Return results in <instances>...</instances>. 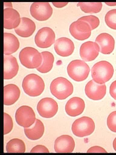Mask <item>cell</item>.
<instances>
[{
    "mask_svg": "<svg viewBox=\"0 0 116 155\" xmlns=\"http://www.w3.org/2000/svg\"><path fill=\"white\" fill-rule=\"evenodd\" d=\"M93 80L96 83L103 84L112 77L114 69L112 65L106 61H101L94 65L91 69Z\"/></svg>",
    "mask_w": 116,
    "mask_h": 155,
    "instance_id": "obj_1",
    "label": "cell"
},
{
    "mask_svg": "<svg viewBox=\"0 0 116 155\" xmlns=\"http://www.w3.org/2000/svg\"><path fill=\"white\" fill-rule=\"evenodd\" d=\"M45 85L42 78L35 74H31L26 76L22 83L24 92L31 97L40 95L43 92Z\"/></svg>",
    "mask_w": 116,
    "mask_h": 155,
    "instance_id": "obj_2",
    "label": "cell"
},
{
    "mask_svg": "<svg viewBox=\"0 0 116 155\" xmlns=\"http://www.w3.org/2000/svg\"><path fill=\"white\" fill-rule=\"evenodd\" d=\"M50 89L53 95L59 100H63L72 94L73 87L72 83L67 79L59 77L52 81Z\"/></svg>",
    "mask_w": 116,
    "mask_h": 155,
    "instance_id": "obj_3",
    "label": "cell"
},
{
    "mask_svg": "<svg viewBox=\"0 0 116 155\" xmlns=\"http://www.w3.org/2000/svg\"><path fill=\"white\" fill-rule=\"evenodd\" d=\"M19 59L21 64L29 69L37 68L41 65L43 60L41 54L31 47H25L21 51Z\"/></svg>",
    "mask_w": 116,
    "mask_h": 155,
    "instance_id": "obj_4",
    "label": "cell"
},
{
    "mask_svg": "<svg viewBox=\"0 0 116 155\" xmlns=\"http://www.w3.org/2000/svg\"><path fill=\"white\" fill-rule=\"evenodd\" d=\"M67 72L69 76L76 81L85 80L88 76L90 69L88 64L83 61L76 59L68 64Z\"/></svg>",
    "mask_w": 116,
    "mask_h": 155,
    "instance_id": "obj_5",
    "label": "cell"
},
{
    "mask_svg": "<svg viewBox=\"0 0 116 155\" xmlns=\"http://www.w3.org/2000/svg\"><path fill=\"white\" fill-rule=\"evenodd\" d=\"M93 120L88 117L83 116L76 120L72 126L73 134L77 137H83L90 135L94 131Z\"/></svg>",
    "mask_w": 116,
    "mask_h": 155,
    "instance_id": "obj_6",
    "label": "cell"
},
{
    "mask_svg": "<svg viewBox=\"0 0 116 155\" xmlns=\"http://www.w3.org/2000/svg\"><path fill=\"white\" fill-rule=\"evenodd\" d=\"M16 122L24 128L32 125L36 120V115L33 109L27 105H23L19 107L15 114Z\"/></svg>",
    "mask_w": 116,
    "mask_h": 155,
    "instance_id": "obj_7",
    "label": "cell"
},
{
    "mask_svg": "<svg viewBox=\"0 0 116 155\" xmlns=\"http://www.w3.org/2000/svg\"><path fill=\"white\" fill-rule=\"evenodd\" d=\"M53 12L52 8L47 2H34L30 7V12L32 16L39 21L48 19L51 16Z\"/></svg>",
    "mask_w": 116,
    "mask_h": 155,
    "instance_id": "obj_8",
    "label": "cell"
},
{
    "mask_svg": "<svg viewBox=\"0 0 116 155\" xmlns=\"http://www.w3.org/2000/svg\"><path fill=\"white\" fill-rule=\"evenodd\" d=\"M37 108L39 114L42 117L50 118L56 114L58 106L56 102L53 99L47 97L42 99L39 101Z\"/></svg>",
    "mask_w": 116,
    "mask_h": 155,
    "instance_id": "obj_9",
    "label": "cell"
},
{
    "mask_svg": "<svg viewBox=\"0 0 116 155\" xmlns=\"http://www.w3.org/2000/svg\"><path fill=\"white\" fill-rule=\"evenodd\" d=\"M69 30L74 38L82 41L87 39L90 36L92 30L87 22L78 19L71 24Z\"/></svg>",
    "mask_w": 116,
    "mask_h": 155,
    "instance_id": "obj_10",
    "label": "cell"
},
{
    "mask_svg": "<svg viewBox=\"0 0 116 155\" xmlns=\"http://www.w3.org/2000/svg\"><path fill=\"white\" fill-rule=\"evenodd\" d=\"M55 35L51 28L44 27L40 29L35 35L34 41L37 46L41 48L50 47L54 43Z\"/></svg>",
    "mask_w": 116,
    "mask_h": 155,
    "instance_id": "obj_11",
    "label": "cell"
},
{
    "mask_svg": "<svg viewBox=\"0 0 116 155\" xmlns=\"http://www.w3.org/2000/svg\"><path fill=\"white\" fill-rule=\"evenodd\" d=\"M85 91L86 95L90 99L99 100L102 99L105 95L106 87L105 84H98L92 80L86 84Z\"/></svg>",
    "mask_w": 116,
    "mask_h": 155,
    "instance_id": "obj_12",
    "label": "cell"
},
{
    "mask_svg": "<svg viewBox=\"0 0 116 155\" xmlns=\"http://www.w3.org/2000/svg\"><path fill=\"white\" fill-rule=\"evenodd\" d=\"M100 51V47L98 43L88 41L81 45L79 53L82 60L86 61H90L94 60L97 57Z\"/></svg>",
    "mask_w": 116,
    "mask_h": 155,
    "instance_id": "obj_13",
    "label": "cell"
},
{
    "mask_svg": "<svg viewBox=\"0 0 116 155\" xmlns=\"http://www.w3.org/2000/svg\"><path fill=\"white\" fill-rule=\"evenodd\" d=\"M73 138L68 135H63L58 137L55 140L54 149L57 153H70L75 147Z\"/></svg>",
    "mask_w": 116,
    "mask_h": 155,
    "instance_id": "obj_14",
    "label": "cell"
},
{
    "mask_svg": "<svg viewBox=\"0 0 116 155\" xmlns=\"http://www.w3.org/2000/svg\"><path fill=\"white\" fill-rule=\"evenodd\" d=\"M55 52L58 55L62 57L70 56L73 53L74 45L70 39L63 37L57 39L54 44Z\"/></svg>",
    "mask_w": 116,
    "mask_h": 155,
    "instance_id": "obj_15",
    "label": "cell"
},
{
    "mask_svg": "<svg viewBox=\"0 0 116 155\" xmlns=\"http://www.w3.org/2000/svg\"><path fill=\"white\" fill-rule=\"evenodd\" d=\"M19 65L16 58L11 55L4 56V78L5 80L11 79L17 74Z\"/></svg>",
    "mask_w": 116,
    "mask_h": 155,
    "instance_id": "obj_16",
    "label": "cell"
},
{
    "mask_svg": "<svg viewBox=\"0 0 116 155\" xmlns=\"http://www.w3.org/2000/svg\"><path fill=\"white\" fill-rule=\"evenodd\" d=\"M21 18L19 12L11 7L4 9V27L8 29L15 28L19 25Z\"/></svg>",
    "mask_w": 116,
    "mask_h": 155,
    "instance_id": "obj_17",
    "label": "cell"
},
{
    "mask_svg": "<svg viewBox=\"0 0 116 155\" xmlns=\"http://www.w3.org/2000/svg\"><path fill=\"white\" fill-rule=\"evenodd\" d=\"M95 42L99 45L100 51L103 54H110L114 50V39L112 36L108 33H102L99 34L95 39Z\"/></svg>",
    "mask_w": 116,
    "mask_h": 155,
    "instance_id": "obj_18",
    "label": "cell"
},
{
    "mask_svg": "<svg viewBox=\"0 0 116 155\" xmlns=\"http://www.w3.org/2000/svg\"><path fill=\"white\" fill-rule=\"evenodd\" d=\"M84 101L81 98L75 97L69 99L65 107L67 114L71 117H76L82 113L85 108Z\"/></svg>",
    "mask_w": 116,
    "mask_h": 155,
    "instance_id": "obj_19",
    "label": "cell"
},
{
    "mask_svg": "<svg viewBox=\"0 0 116 155\" xmlns=\"http://www.w3.org/2000/svg\"><path fill=\"white\" fill-rule=\"evenodd\" d=\"M36 28V25L32 20L28 18L23 17L21 18L20 23L14 29V31L19 36L26 38L32 35Z\"/></svg>",
    "mask_w": 116,
    "mask_h": 155,
    "instance_id": "obj_20",
    "label": "cell"
},
{
    "mask_svg": "<svg viewBox=\"0 0 116 155\" xmlns=\"http://www.w3.org/2000/svg\"><path fill=\"white\" fill-rule=\"evenodd\" d=\"M18 87L14 84H9L4 87V104L10 105L14 104L18 99L20 95Z\"/></svg>",
    "mask_w": 116,
    "mask_h": 155,
    "instance_id": "obj_21",
    "label": "cell"
},
{
    "mask_svg": "<svg viewBox=\"0 0 116 155\" xmlns=\"http://www.w3.org/2000/svg\"><path fill=\"white\" fill-rule=\"evenodd\" d=\"M20 46V43L17 38L13 34L4 33V53L9 55L16 51Z\"/></svg>",
    "mask_w": 116,
    "mask_h": 155,
    "instance_id": "obj_22",
    "label": "cell"
},
{
    "mask_svg": "<svg viewBox=\"0 0 116 155\" xmlns=\"http://www.w3.org/2000/svg\"><path fill=\"white\" fill-rule=\"evenodd\" d=\"M24 130L25 135L28 139L36 140L40 139L43 136L44 127L43 122L37 119L34 124L29 127L24 128Z\"/></svg>",
    "mask_w": 116,
    "mask_h": 155,
    "instance_id": "obj_23",
    "label": "cell"
},
{
    "mask_svg": "<svg viewBox=\"0 0 116 155\" xmlns=\"http://www.w3.org/2000/svg\"><path fill=\"white\" fill-rule=\"evenodd\" d=\"M41 53L42 56V62L41 65L37 69L41 73H47L52 68L54 60V57L49 51H44Z\"/></svg>",
    "mask_w": 116,
    "mask_h": 155,
    "instance_id": "obj_24",
    "label": "cell"
},
{
    "mask_svg": "<svg viewBox=\"0 0 116 155\" xmlns=\"http://www.w3.org/2000/svg\"><path fill=\"white\" fill-rule=\"evenodd\" d=\"M6 149L8 153H24L25 151L26 147L22 140L14 138L7 143Z\"/></svg>",
    "mask_w": 116,
    "mask_h": 155,
    "instance_id": "obj_25",
    "label": "cell"
},
{
    "mask_svg": "<svg viewBox=\"0 0 116 155\" xmlns=\"http://www.w3.org/2000/svg\"><path fill=\"white\" fill-rule=\"evenodd\" d=\"M77 6L85 13H96L101 11L102 4L101 2H79Z\"/></svg>",
    "mask_w": 116,
    "mask_h": 155,
    "instance_id": "obj_26",
    "label": "cell"
},
{
    "mask_svg": "<svg viewBox=\"0 0 116 155\" xmlns=\"http://www.w3.org/2000/svg\"><path fill=\"white\" fill-rule=\"evenodd\" d=\"M105 21L110 28L116 30V9L108 11L105 15Z\"/></svg>",
    "mask_w": 116,
    "mask_h": 155,
    "instance_id": "obj_27",
    "label": "cell"
},
{
    "mask_svg": "<svg viewBox=\"0 0 116 155\" xmlns=\"http://www.w3.org/2000/svg\"><path fill=\"white\" fill-rule=\"evenodd\" d=\"M78 19L83 21L87 22L90 26L92 30L97 28L100 24L99 18L94 15L83 16L79 18Z\"/></svg>",
    "mask_w": 116,
    "mask_h": 155,
    "instance_id": "obj_28",
    "label": "cell"
},
{
    "mask_svg": "<svg viewBox=\"0 0 116 155\" xmlns=\"http://www.w3.org/2000/svg\"><path fill=\"white\" fill-rule=\"evenodd\" d=\"M4 134L5 135L11 131L13 127V124L12 118L8 114L4 112Z\"/></svg>",
    "mask_w": 116,
    "mask_h": 155,
    "instance_id": "obj_29",
    "label": "cell"
},
{
    "mask_svg": "<svg viewBox=\"0 0 116 155\" xmlns=\"http://www.w3.org/2000/svg\"><path fill=\"white\" fill-rule=\"evenodd\" d=\"M107 125L111 131L116 132V111L112 112L108 116L107 119Z\"/></svg>",
    "mask_w": 116,
    "mask_h": 155,
    "instance_id": "obj_30",
    "label": "cell"
},
{
    "mask_svg": "<svg viewBox=\"0 0 116 155\" xmlns=\"http://www.w3.org/2000/svg\"><path fill=\"white\" fill-rule=\"evenodd\" d=\"M31 153H49V151L47 147L41 145H37L33 147L31 150Z\"/></svg>",
    "mask_w": 116,
    "mask_h": 155,
    "instance_id": "obj_31",
    "label": "cell"
},
{
    "mask_svg": "<svg viewBox=\"0 0 116 155\" xmlns=\"http://www.w3.org/2000/svg\"><path fill=\"white\" fill-rule=\"evenodd\" d=\"M87 153H107L103 147L98 146H94L90 148L87 151Z\"/></svg>",
    "mask_w": 116,
    "mask_h": 155,
    "instance_id": "obj_32",
    "label": "cell"
},
{
    "mask_svg": "<svg viewBox=\"0 0 116 155\" xmlns=\"http://www.w3.org/2000/svg\"><path fill=\"white\" fill-rule=\"evenodd\" d=\"M109 93L111 97L116 100V80L111 84L109 88Z\"/></svg>",
    "mask_w": 116,
    "mask_h": 155,
    "instance_id": "obj_33",
    "label": "cell"
},
{
    "mask_svg": "<svg viewBox=\"0 0 116 155\" xmlns=\"http://www.w3.org/2000/svg\"><path fill=\"white\" fill-rule=\"evenodd\" d=\"M52 4L57 8H62L66 5L68 2H52Z\"/></svg>",
    "mask_w": 116,
    "mask_h": 155,
    "instance_id": "obj_34",
    "label": "cell"
},
{
    "mask_svg": "<svg viewBox=\"0 0 116 155\" xmlns=\"http://www.w3.org/2000/svg\"><path fill=\"white\" fill-rule=\"evenodd\" d=\"M113 146L114 149L116 151V137L113 140Z\"/></svg>",
    "mask_w": 116,
    "mask_h": 155,
    "instance_id": "obj_35",
    "label": "cell"
},
{
    "mask_svg": "<svg viewBox=\"0 0 116 155\" xmlns=\"http://www.w3.org/2000/svg\"><path fill=\"white\" fill-rule=\"evenodd\" d=\"M105 3L108 5L111 6L116 5V2H105Z\"/></svg>",
    "mask_w": 116,
    "mask_h": 155,
    "instance_id": "obj_36",
    "label": "cell"
}]
</instances>
